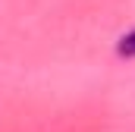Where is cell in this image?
Segmentation results:
<instances>
[{
    "mask_svg": "<svg viewBox=\"0 0 135 132\" xmlns=\"http://www.w3.org/2000/svg\"><path fill=\"white\" fill-rule=\"evenodd\" d=\"M116 50H119L123 57H135V32L123 35V38H119V44H116Z\"/></svg>",
    "mask_w": 135,
    "mask_h": 132,
    "instance_id": "1",
    "label": "cell"
}]
</instances>
